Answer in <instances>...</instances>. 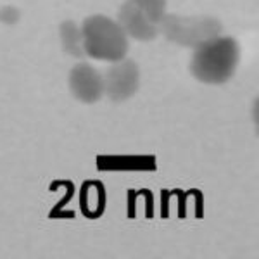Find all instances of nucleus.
Returning <instances> with one entry per match:
<instances>
[{
	"instance_id": "f03ea898",
	"label": "nucleus",
	"mask_w": 259,
	"mask_h": 259,
	"mask_svg": "<svg viewBox=\"0 0 259 259\" xmlns=\"http://www.w3.org/2000/svg\"><path fill=\"white\" fill-rule=\"evenodd\" d=\"M83 49L90 59L114 62L128 56L130 38L119 23L106 14L89 16L81 23Z\"/></svg>"
},
{
	"instance_id": "39448f33",
	"label": "nucleus",
	"mask_w": 259,
	"mask_h": 259,
	"mask_svg": "<svg viewBox=\"0 0 259 259\" xmlns=\"http://www.w3.org/2000/svg\"><path fill=\"white\" fill-rule=\"evenodd\" d=\"M68 83L73 97L81 104H95L104 97L102 73L89 62H78L73 66Z\"/></svg>"
},
{
	"instance_id": "6e6552de",
	"label": "nucleus",
	"mask_w": 259,
	"mask_h": 259,
	"mask_svg": "<svg viewBox=\"0 0 259 259\" xmlns=\"http://www.w3.org/2000/svg\"><path fill=\"white\" fill-rule=\"evenodd\" d=\"M149 19L161 24L162 18L168 14V0H133Z\"/></svg>"
},
{
	"instance_id": "0eeeda50",
	"label": "nucleus",
	"mask_w": 259,
	"mask_h": 259,
	"mask_svg": "<svg viewBox=\"0 0 259 259\" xmlns=\"http://www.w3.org/2000/svg\"><path fill=\"white\" fill-rule=\"evenodd\" d=\"M59 38L61 45L66 54L76 57V59H83L85 56V49H83V35L81 26H78L74 21H64L59 28Z\"/></svg>"
},
{
	"instance_id": "f257e3e1",
	"label": "nucleus",
	"mask_w": 259,
	"mask_h": 259,
	"mask_svg": "<svg viewBox=\"0 0 259 259\" xmlns=\"http://www.w3.org/2000/svg\"><path fill=\"white\" fill-rule=\"evenodd\" d=\"M240 62V45L233 36L218 35L197 45L192 54L190 73L206 85H223L235 74Z\"/></svg>"
},
{
	"instance_id": "20e7f679",
	"label": "nucleus",
	"mask_w": 259,
	"mask_h": 259,
	"mask_svg": "<svg viewBox=\"0 0 259 259\" xmlns=\"http://www.w3.org/2000/svg\"><path fill=\"white\" fill-rule=\"evenodd\" d=\"M104 95L112 102H124L137 94L140 87V68L133 59L123 57L111 62V66L102 73Z\"/></svg>"
},
{
	"instance_id": "7ed1b4c3",
	"label": "nucleus",
	"mask_w": 259,
	"mask_h": 259,
	"mask_svg": "<svg viewBox=\"0 0 259 259\" xmlns=\"http://www.w3.org/2000/svg\"><path fill=\"white\" fill-rule=\"evenodd\" d=\"M223 33V23L212 16L166 14L159 24V35L180 47L195 49L206 40Z\"/></svg>"
},
{
	"instance_id": "423d86ee",
	"label": "nucleus",
	"mask_w": 259,
	"mask_h": 259,
	"mask_svg": "<svg viewBox=\"0 0 259 259\" xmlns=\"http://www.w3.org/2000/svg\"><path fill=\"white\" fill-rule=\"evenodd\" d=\"M119 26L126 33L128 38L139 41H150L159 36V24L145 16V12L133 0H126L118 12Z\"/></svg>"
}]
</instances>
